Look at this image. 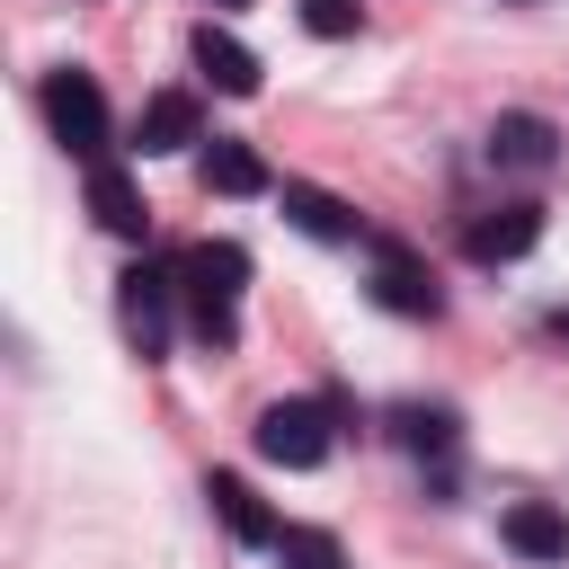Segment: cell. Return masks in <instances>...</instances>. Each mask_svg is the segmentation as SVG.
Here are the masks:
<instances>
[{"label": "cell", "mask_w": 569, "mask_h": 569, "mask_svg": "<svg viewBox=\"0 0 569 569\" xmlns=\"http://www.w3.org/2000/svg\"><path fill=\"white\" fill-rule=\"evenodd\" d=\"M204 498H213V516H222V533H231V542H284V525L258 507V489H249L240 471H213V480H204Z\"/></svg>", "instance_id": "ba28073f"}, {"label": "cell", "mask_w": 569, "mask_h": 569, "mask_svg": "<svg viewBox=\"0 0 569 569\" xmlns=\"http://www.w3.org/2000/svg\"><path fill=\"white\" fill-rule=\"evenodd\" d=\"M329 445H338V409H329V400H276V409H258V453H267V462L320 471Z\"/></svg>", "instance_id": "3957f363"}, {"label": "cell", "mask_w": 569, "mask_h": 569, "mask_svg": "<svg viewBox=\"0 0 569 569\" xmlns=\"http://www.w3.org/2000/svg\"><path fill=\"white\" fill-rule=\"evenodd\" d=\"M169 302H178V276H160V267H124L116 276V320H124V338L142 356L169 347Z\"/></svg>", "instance_id": "277c9868"}, {"label": "cell", "mask_w": 569, "mask_h": 569, "mask_svg": "<svg viewBox=\"0 0 569 569\" xmlns=\"http://www.w3.org/2000/svg\"><path fill=\"white\" fill-rule=\"evenodd\" d=\"M276 560H284V569H347V551H338V533H320V525H284V542H276Z\"/></svg>", "instance_id": "9a60e30c"}, {"label": "cell", "mask_w": 569, "mask_h": 569, "mask_svg": "<svg viewBox=\"0 0 569 569\" xmlns=\"http://www.w3.org/2000/svg\"><path fill=\"white\" fill-rule=\"evenodd\" d=\"M542 240V204H489L471 231H462V249L480 258V267H498V258H525Z\"/></svg>", "instance_id": "8992f818"}, {"label": "cell", "mask_w": 569, "mask_h": 569, "mask_svg": "<svg viewBox=\"0 0 569 569\" xmlns=\"http://www.w3.org/2000/svg\"><path fill=\"white\" fill-rule=\"evenodd\" d=\"M213 9H249V0H213Z\"/></svg>", "instance_id": "ac0fdd59"}, {"label": "cell", "mask_w": 569, "mask_h": 569, "mask_svg": "<svg viewBox=\"0 0 569 569\" xmlns=\"http://www.w3.org/2000/svg\"><path fill=\"white\" fill-rule=\"evenodd\" d=\"M89 213H98V231H116V240H142L151 231V213H142V187L107 160V169H89Z\"/></svg>", "instance_id": "8fae6325"}, {"label": "cell", "mask_w": 569, "mask_h": 569, "mask_svg": "<svg viewBox=\"0 0 569 569\" xmlns=\"http://www.w3.org/2000/svg\"><path fill=\"white\" fill-rule=\"evenodd\" d=\"M133 142L160 160V151H187L196 142V98L187 89H160V98H142V124H133Z\"/></svg>", "instance_id": "7c38bea8"}, {"label": "cell", "mask_w": 569, "mask_h": 569, "mask_svg": "<svg viewBox=\"0 0 569 569\" xmlns=\"http://www.w3.org/2000/svg\"><path fill=\"white\" fill-rule=\"evenodd\" d=\"M204 187L213 196H267V160L249 142H204Z\"/></svg>", "instance_id": "5bb4252c"}, {"label": "cell", "mask_w": 569, "mask_h": 569, "mask_svg": "<svg viewBox=\"0 0 569 569\" xmlns=\"http://www.w3.org/2000/svg\"><path fill=\"white\" fill-rule=\"evenodd\" d=\"M196 71H204V80H213L222 98H258V53H249L240 36H222L213 18L196 27Z\"/></svg>", "instance_id": "52a82bcc"}, {"label": "cell", "mask_w": 569, "mask_h": 569, "mask_svg": "<svg viewBox=\"0 0 569 569\" xmlns=\"http://www.w3.org/2000/svg\"><path fill=\"white\" fill-rule=\"evenodd\" d=\"M44 124H53V142H62L71 160L107 169V98H98V80H89L80 62L44 71Z\"/></svg>", "instance_id": "7a4b0ae2"}, {"label": "cell", "mask_w": 569, "mask_h": 569, "mask_svg": "<svg viewBox=\"0 0 569 569\" xmlns=\"http://www.w3.org/2000/svg\"><path fill=\"white\" fill-rule=\"evenodd\" d=\"M302 27H311V36H356L365 9H356V0H302Z\"/></svg>", "instance_id": "e0dca14e"}, {"label": "cell", "mask_w": 569, "mask_h": 569, "mask_svg": "<svg viewBox=\"0 0 569 569\" xmlns=\"http://www.w3.org/2000/svg\"><path fill=\"white\" fill-rule=\"evenodd\" d=\"M498 533H507V551H525V560H569V516L542 507V498H516V507L498 516Z\"/></svg>", "instance_id": "9c48e42d"}, {"label": "cell", "mask_w": 569, "mask_h": 569, "mask_svg": "<svg viewBox=\"0 0 569 569\" xmlns=\"http://www.w3.org/2000/svg\"><path fill=\"white\" fill-rule=\"evenodd\" d=\"M373 302H382V311H400V320H436V311H445L436 276H427L409 249H382V258H373Z\"/></svg>", "instance_id": "5b68a950"}, {"label": "cell", "mask_w": 569, "mask_h": 569, "mask_svg": "<svg viewBox=\"0 0 569 569\" xmlns=\"http://www.w3.org/2000/svg\"><path fill=\"white\" fill-rule=\"evenodd\" d=\"M284 222H293L302 240H356V213H347L329 187H302V178H284Z\"/></svg>", "instance_id": "4fadbf2b"}, {"label": "cell", "mask_w": 569, "mask_h": 569, "mask_svg": "<svg viewBox=\"0 0 569 569\" xmlns=\"http://www.w3.org/2000/svg\"><path fill=\"white\" fill-rule=\"evenodd\" d=\"M391 427H400L409 453H453V418H445V409H400Z\"/></svg>", "instance_id": "2e32d148"}, {"label": "cell", "mask_w": 569, "mask_h": 569, "mask_svg": "<svg viewBox=\"0 0 569 569\" xmlns=\"http://www.w3.org/2000/svg\"><path fill=\"white\" fill-rule=\"evenodd\" d=\"M489 160H498V169H551V160H560V133H551L542 116L516 107V116L489 124Z\"/></svg>", "instance_id": "30bf717a"}, {"label": "cell", "mask_w": 569, "mask_h": 569, "mask_svg": "<svg viewBox=\"0 0 569 569\" xmlns=\"http://www.w3.org/2000/svg\"><path fill=\"white\" fill-rule=\"evenodd\" d=\"M240 284H249V249H240V240H196V249L178 258V293H187V320H196L204 347H231V338H240V320H231Z\"/></svg>", "instance_id": "6da1fadb"}]
</instances>
